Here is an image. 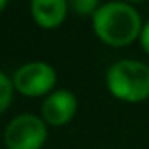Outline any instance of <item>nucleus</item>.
Returning <instances> with one entry per match:
<instances>
[{
  "label": "nucleus",
  "instance_id": "obj_6",
  "mask_svg": "<svg viewBox=\"0 0 149 149\" xmlns=\"http://www.w3.org/2000/svg\"><path fill=\"white\" fill-rule=\"evenodd\" d=\"M68 4L65 0H33L30 4V14L33 21L42 28H58L67 18Z\"/></svg>",
  "mask_w": 149,
  "mask_h": 149
},
{
  "label": "nucleus",
  "instance_id": "obj_2",
  "mask_svg": "<svg viewBox=\"0 0 149 149\" xmlns=\"http://www.w3.org/2000/svg\"><path fill=\"white\" fill-rule=\"evenodd\" d=\"M105 84L123 102H144L149 98V67L137 60H119L109 67Z\"/></svg>",
  "mask_w": 149,
  "mask_h": 149
},
{
  "label": "nucleus",
  "instance_id": "obj_10",
  "mask_svg": "<svg viewBox=\"0 0 149 149\" xmlns=\"http://www.w3.org/2000/svg\"><path fill=\"white\" fill-rule=\"evenodd\" d=\"M6 7H7V2H6V0H0V13H2Z\"/></svg>",
  "mask_w": 149,
  "mask_h": 149
},
{
  "label": "nucleus",
  "instance_id": "obj_3",
  "mask_svg": "<svg viewBox=\"0 0 149 149\" xmlns=\"http://www.w3.org/2000/svg\"><path fill=\"white\" fill-rule=\"evenodd\" d=\"M47 139V125L35 114H19L7 125L4 144L7 149H40Z\"/></svg>",
  "mask_w": 149,
  "mask_h": 149
},
{
  "label": "nucleus",
  "instance_id": "obj_9",
  "mask_svg": "<svg viewBox=\"0 0 149 149\" xmlns=\"http://www.w3.org/2000/svg\"><path fill=\"white\" fill-rule=\"evenodd\" d=\"M140 46H142V49L149 54V21L142 26V30H140Z\"/></svg>",
  "mask_w": 149,
  "mask_h": 149
},
{
  "label": "nucleus",
  "instance_id": "obj_7",
  "mask_svg": "<svg viewBox=\"0 0 149 149\" xmlns=\"http://www.w3.org/2000/svg\"><path fill=\"white\" fill-rule=\"evenodd\" d=\"M13 91H14V84H13V81L6 76L4 72H0V114L6 112L7 107L11 105Z\"/></svg>",
  "mask_w": 149,
  "mask_h": 149
},
{
  "label": "nucleus",
  "instance_id": "obj_4",
  "mask_svg": "<svg viewBox=\"0 0 149 149\" xmlns=\"http://www.w3.org/2000/svg\"><path fill=\"white\" fill-rule=\"evenodd\" d=\"M13 84L25 97H44L56 84V72L46 61H30L16 70Z\"/></svg>",
  "mask_w": 149,
  "mask_h": 149
},
{
  "label": "nucleus",
  "instance_id": "obj_5",
  "mask_svg": "<svg viewBox=\"0 0 149 149\" xmlns=\"http://www.w3.org/2000/svg\"><path fill=\"white\" fill-rule=\"evenodd\" d=\"M42 119L51 126H63L77 112V98L68 90H58L46 97L40 107Z\"/></svg>",
  "mask_w": 149,
  "mask_h": 149
},
{
  "label": "nucleus",
  "instance_id": "obj_1",
  "mask_svg": "<svg viewBox=\"0 0 149 149\" xmlns=\"http://www.w3.org/2000/svg\"><path fill=\"white\" fill-rule=\"evenodd\" d=\"M91 18L97 37L112 47L130 46L137 37H140L142 30L140 14L130 4L125 2L104 4Z\"/></svg>",
  "mask_w": 149,
  "mask_h": 149
},
{
  "label": "nucleus",
  "instance_id": "obj_8",
  "mask_svg": "<svg viewBox=\"0 0 149 149\" xmlns=\"http://www.w3.org/2000/svg\"><path fill=\"white\" fill-rule=\"evenodd\" d=\"M68 7L72 11H76L77 14L81 16H93L97 11H98V2L97 0H72V2L68 4Z\"/></svg>",
  "mask_w": 149,
  "mask_h": 149
}]
</instances>
